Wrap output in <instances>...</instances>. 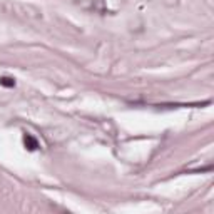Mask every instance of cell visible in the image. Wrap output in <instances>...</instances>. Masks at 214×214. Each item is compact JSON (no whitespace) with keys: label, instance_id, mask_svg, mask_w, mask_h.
Returning a JSON list of instances; mask_svg holds the SVG:
<instances>
[{"label":"cell","instance_id":"obj_1","mask_svg":"<svg viewBox=\"0 0 214 214\" xmlns=\"http://www.w3.org/2000/svg\"><path fill=\"white\" fill-rule=\"evenodd\" d=\"M0 84H2V85H9V87H13V85H15V82H13V79L2 77V79H0Z\"/></svg>","mask_w":214,"mask_h":214}]
</instances>
